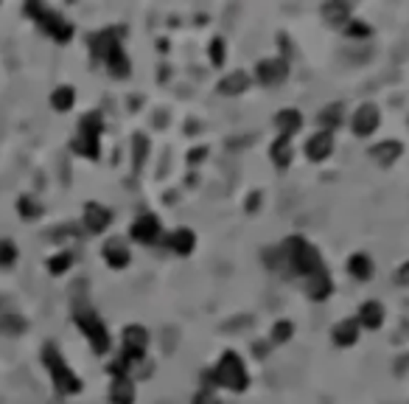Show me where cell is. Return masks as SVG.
<instances>
[{
  "mask_svg": "<svg viewBox=\"0 0 409 404\" xmlns=\"http://www.w3.org/2000/svg\"><path fill=\"white\" fill-rule=\"evenodd\" d=\"M306 292H308L314 301L328 298V292H331V278H328V273L322 270V273H317V275L306 278Z\"/></svg>",
  "mask_w": 409,
  "mask_h": 404,
  "instance_id": "cell-14",
  "label": "cell"
},
{
  "mask_svg": "<svg viewBox=\"0 0 409 404\" xmlns=\"http://www.w3.org/2000/svg\"><path fill=\"white\" fill-rule=\"evenodd\" d=\"M322 12H325V17H331L334 23H345V17H348V9H345V6H325Z\"/></svg>",
  "mask_w": 409,
  "mask_h": 404,
  "instance_id": "cell-31",
  "label": "cell"
},
{
  "mask_svg": "<svg viewBox=\"0 0 409 404\" xmlns=\"http://www.w3.org/2000/svg\"><path fill=\"white\" fill-rule=\"evenodd\" d=\"M73 101H76L73 87H57L54 96H51V104H54V110H59V113H68V110L73 107Z\"/></svg>",
  "mask_w": 409,
  "mask_h": 404,
  "instance_id": "cell-21",
  "label": "cell"
},
{
  "mask_svg": "<svg viewBox=\"0 0 409 404\" xmlns=\"http://www.w3.org/2000/svg\"><path fill=\"white\" fill-rule=\"evenodd\" d=\"M348 31H350V34H370V29H367V26H350Z\"/></svg>",
  "mask_w": 409,
  "mask_h": 404,
  "instance_id": "cell-35",
  "label": "cell"
},
{
  "mask_svg": "<svg viewBox=\"0 0 409 404\" xmlns=\"http://www.w3.org/2000/svg\"><path fill=\"white\" fill-rule=\"evenodd\" d=\"M398 281H401V284H409V264H403V267H401V273H398Z\"/></svg>",
  "mask_w": 409,
  "mask_h": 404,
  "instance_id": "cell-34",
  "label": "cell"
},
{
  "mask_svg": "<svg viewBox=\"0 0 409 404\" xmlns=\"http://www.w3.org/2000/svg\"><path fill=\"white\" fill-rule=\"evenodd\" d=\"M112 404H132L135 401V387H132V382L126 379V376H118L115 382H112Z\"/></svg>",
  "mask_w": 409,
  "mask_h": 404,
  "instance_id": "cell-16",
  "label": "cell"
},
{
  "mask_svg": "<svg viewBox=\"0 0 409 404\" xmlns=\"http://www.w3.org/2000/svg\"><path fill=\"white\" fill-rule=\"evenodd\" d=\"M255 73H258V79H261L264 85H278V82L286 79L289 68H286L283 59H267V62H261V65L255 68Z\"/></svg>",
  "mask_w": 409,
  "mask_h": 404,
  "instance_id": "cell-9",
  "label": "cell"
},
{
  "mask_svg": "<svg viewBox=\"0 0 409 404\" xmlns=\"http://www.w3.org/2000/svg\"><path fill=\"white\" fill-rule=\"evenodd\" d=\"M289 140L292 138H278L275 140V146H272V160L278 163V166H289V160H292V146H289Z\"/></svg>",
  "mask_w": 409,
  "mask_h": 404,
  "instance_id": "cell-25",
  "label": "cell"
},
{
  "mask_svg": "<svg viewBox=\"0 0 409 404\" xmlns=\"http://www.w3.org/2000/svg\"><path fill=\"white\" fill-rule=\"evenodd\" d=\"M98 135H101V115L87 113L79 124V135L73 140V149L84 157H98Z\"/></svg>",
  "mask_w": 409,
  "mask_h": 404,
  "instance_id": "cell-6",
  "label": "cell"
},
{
  "mask_svg": "<svg viewBox=\"0 0 409 404\" xmlns=\"http://www.w3.org/2000/svg\"><path fill=\"white\" fill-rule=\"evenodd\" d=\"M378 127V110L373 104H364L356 115H353V132L356 135H370Z\"/></svg>",
  "mask_w": 409,
  "mask_h": 404,
  "instance_id": "cell-11",
  "label": "cell"
},
{
  "mask_svg": "<svg viewBox=\"0 0 409 404\" xmlns=\"http://www.w3.org/2000/svg\"><path fill=\"white\" fill-rule=\"evenodd\" d=\"M300 124H303L300 113H295V110H283V113H278V129H281L283 138H292V135L300 129Z\"/></svg>",
  "mask_w": 409,
  "mask_h": 404,
  "instance_id": "cell-17",
  "label": "cell"
},
{
  "mask_svg": "<svg viewBox=\"0 0 409 404\" xmlns=\"http://www.w3.org/2000/svg\"><path fill=\"white\" fill-rule=\"evenodd\" d=\"M15 259H17V247H15V242L0 239V267L15 264Z\"/></svg>",
  "mask_w": 409,
  "mask_h": 404,
  "instance_id": "cell-27",
  "label": "cell"
},
{
  "mask_svg": "<svg viewBox=\"0 0 409 404\" xmlns=\"http://www.w3.org/2000/svg\"><path fill=\"white\" fill-rule=\"evenodd\" d=\"M339 110H342L339 104H331V107H328V110H325V113L320 115V124H322V127H336V124L342 121V115H339Z\"/></svg>",
  "mask_w": 409,
  "mask_h": 404,
  "instance_id": "cell-29",
  "label": "cell"
},
{
  "mask_svg": "<svg viewBox=\"0 0 409 404\" xmlns=\"http://www.w3.org/2000/svg\"><path fill=\"white\" fill-rule=\"evenodd\" d=\"M331 149H334V140H331L328 132H320V135H314V138L306 143V154H308L311 160H322V157H328Z\"/></svg>",
  "mask_w": 409,
  "mask_h": 404,
  "instance_id": "cell-13",
  "label": "cell"
},
{
  "mask_svg": "<svg viewBox=\"0 0 409 404\" xmlns=\"http://www.w3.org/2000/svg\"><path fill=\"white\" fill-rule=\"evenodd\" d=\"M29 15H34L37 17V23L57 40V43H68L70 37H73V26L68 23V20H62L57 12H51V9H45V6H40V3H31L29 9H26Z\"/></svg>",
  "mask_w": 409,
  "mask_h": 404,
  "instance_id": "cell-7",
  "label": "cell"
},
{
  "mask_svg": "<svg viewBox=\"0 0 409 404\" xmlns=\"http://www.w3.org/2000/svg\"><path fill=\"white\" fill-rule=\"evenodd\" d=\"M104 259H107L110 267L121 270V267L129 264V250H126V245H124L121 239H110V242L104 245Z\"/></svg>",
  "mask_w": 409,
  "mask_h": 404,
  "instance_id": "cell-12",
  "label": "cell"
},
{
  "mask_svg": "<svg viewBox=\"0 0 409 404\" xmlns=\"http://www.w3.org/2000/svg\"><path fill=\"white\" fill-rule=\"evenodd\" d=\"M278 253H281V261H283L281 267H286V270H292L303 278H311V275L322 273V259H320L317 247L308 245L306 239H297V236L286 239L283 247H278Z\"/></svg>",
  "mask_w": 409,
  "mask_h": 404,
  "instance_id": "cell-1",
  "label": "cell"
},
{
  "mask_svg": "<svg viewBox=\"0 0 409 404\" xmlns=\"http://www.w3.org/2000/svg\"><path fill=\"white\" fill-rule=\"evenodd\" d=\"M43 359H45V365H48V370H51L54 384H57L59 393H79V390H82L79 376L65 365L62 354H59L54 345H45V348H43Z\"/></svg>",
  "mask_w": 409,
  "mask_h": 404,
  "instance_id": "cell-3",
  "label": "cell"
},
{
  "mask_svg": "<svg viewBox=\"0 0 409 404\" xmlns=\"http://www.w3.org/2000/svg\"><path fill=\"white\" fill-rule=\"evenodd\" d=\"M247 85H250V76H247V73H241V71H236L233 76H228V79L219 85V90H222L225 96H233V93L247 90Z\"/></svg>",
  "mask_w": 409,
  "mask_h": 404,
  "instance_id": "cell-20",
  "label": "cell"
},
{
  "mask_svg": "<svg viewBox=\"0 0 409 404\" xmlns=\"http://www.w3.org/2000/svg\"><path fill=\"white\" fill-rule=\"evenodd\" d=\"M70 261H73L70 253H59V256H54V259L48 261V270H51L54 275H62V273L70 267Z\"/></svg>",
  "mask_w": 409,
  "mask_h": 404,
  "instance_id": "cell-28",
  "label": "cell"
},
{
  "mask_svg": "<svg viewBox=\"0 0 409 404\" xmlns=\"http://www.w3.org/2000/svg\"><path fill=\"white\" fill-rule=\"evenodd\" d=\"M90 48H93V54L98 59L107 62V68H110L112 76H118V79L129 76V59H126V54L121 48V31L118 29H107V31L96 34L90 40Z\"/></svg>",
  "mask_w": 409,
  "mask_h": 404,
  "instance_id": "cell-2",
  "label": "cell"
},
{
  "mask_svg": "<svg viewBox=\"0 0 409 404\" xmlns=\"http://www.w3.org/2000/svg\"><path fill=\"white\" fill-rule=\"evenodd\" d=\"M214 382L222 387H230V390H244L247 387V368H244L241 356L228 351L214 370Z\"/></svg>",
  "mask_w": 409,
  "mask_h": 404,
  "instance_id": "cell-4",
  "label": "cell"
},
{
  "mask_svg": "<svg viewBox=\"0 0 409 404\" xmlns=\"http://www.w3.org/2000/svg\"><path fill=\"white\" fill-rule=\"evenodd\" d=\"M193 404H219V398H216L211 390H202V393L193 398Z\"/></svg>",
  "mask_w": 409,
  "mask_h": 404,
  "instance_id": "cell-33",
  "label": "cell"
},
{
  "mask_svg": "<svg viewBox=\"0 0 409 404\" xmlns=\"http://www.w3.org/2000/svg\"><path fill=\"white\" fill-rule=\"evenodd\" d=\"M84 225H87L90 233H101L110 225V211L104 205H98V202H87V208H84Z\"/></svg>",
  "mask_w": 409,
  "mask_h": 404,
  "instance_id": "cell-10",
  "label": "cell"
},
{
  "mask_svg": "<svg viewBox=\"0 0 409 404\" xmlns=\"http://www.w3.org/2000/svg\"><path fill=\"white\" fill-rule=\"evenodd\" d=\"M17 211L26 217V219H34V217H40L43 214V205L37 199H31V196H20V202H17Z\"/></svg>",
  "mask_w": 409,
  "mask_h": 404,
  "instance_id": "cell-26",
  "label": "cell"
},
{
  "mask_svg": "<svg viewBox=\"0 0 409 404\" xmlns=\"http://www.w3.org/2000/svg\"><path fill=\"white\" fill-rule=\"evenodd\" d=\"M157 236H160V219H157L154 214H146V217H137V219H135V225H132V239H135V242L149 245V242H154Z\"/></svg>",
  "mask_w": 409,
  "mask_h": 404,
  "instance_id": "cell-8",
  "label": "cell"
},
{
  "mask_svg": "<svg viewBox=\"0 0 409 404\" xmlns=\"http://www.w3.org/2000/svg\"><path fill=\"white\" fill-rule=\"evenodd\" d=\"M350 273H353V278H359V281H367L370 275H373V264H370V259L364 256V253H356L353 259H350Z\"/></svg>",
  "mask_w": 409,
  "mask_h": 404,
  "instance_id": "cell-22",
  "label": "cell"
},
{
  "mask_svg": "<svg viewBox=\"0 0 409 404\" xmlns=\"http://www.w3.org/2000/svg\"><path fill=\"white\" fill-rule=\"evenodd\" d=\"M359 320H362V326H367V329H378L381 323H384V306L381 303H375V301H367L362 309H359Z\"/></svg>",
  "mask_w": 409,
  "mask_h": 404,
  "instance_id": "cell-15",
  "label": "cell"
},
{
  "mask_svg": "<svg viewBox=\"0 0 409 404\" xmlns=\"http://www.w3.org/2000/svg\"><path fill=\"white\" fill-rule=\"evenodd\" d=\"M292 337V323H278L275 329H272V340L275 342H286Z\"/></svg>",
  "mask_w": 409,
  "mask_h": 404,
  "instance_id": "cell-30",
  "label": "cell"
},
{
  "mask_svg": "<svg viewBox=\"0 0 409 404\" xmlns=\"http://www.w3.org/2000/svg\"><path fill=\"white\" fill-rule=\"evenodd\" d=\"M381 166H387V163H392L398 154H401V143L398 140H384V143H378V146H373V152H370Z\"/></svg>",
  "mask_w": 409,
  "mask_h": 404,
  "instance_id": "cell-19",
  "label": "cell"
},
{
  "mask_svg": "<svg viewBox=\"0 0 409 404\" xmlns=\"http://www.w3.org/2000/svg\"><path fill=\"white\" fill-rule=\"evenodd\" d=\"M211 57H214V65H222V62H225V43H222V40H214Z\"/></svg>",
  "mask_w": 409,
  "mask_h": 404,
  "instance_id": "cell-32",
  "label": "cell"
},
{
  "mask_svg": "<svg viewBox=\"0 0 409 404\" xmlns=\"http://www.w3.org/2000/svg\"><path fill=\"white\" fill-rule=\"evenodd\" d=\"M356 320H342L336 329H334V342L336 345H350L356 340Z\"/></svg>",
  "mask_w": 409,
  "mask_h": 404,
  "instance_id": "cell-23",
  "label": "cell"
},
{
  "mask_svg": "<svg viewBox=\"0 0 409 404\" xmlns=\"http://www.w3.org/2000/svg\"><path fill=\"white\" fill-rule=\"evenodd\" d=\"M168 245H171V247H174L177 253H182V256H188V253L193 250V233L182 228V231H177V233H174V236L168 239Z\"/></svg>",
  "mask_w": 409,
  "mask_h": 404,
  "instance_id": "cell-24",
  "label": "cell"
},
{
  "mask_svg": "<svg viewBox=\"0 0 409 404\" xmlns=\"http://www.w3.org/2000/svg\"><path fill=\"white\" fill-rule=\"evenodd\" d=\"M146 342H149V337H146V329L143 326H129L124 331V348H129V351H146Z\"/></svg>",
  "mask_w": 409,
  "mask_h": 404,
  "instance_id": "cell-18",
  "label": "cell"
},
{
  "mask_svg": "<svg viewBox=\"0 0 409 404\" xmlns=\"http://www.w3.org/2000/svg\"><path fill=\"white\" fill-rule=\"evenodd\" d=\"M76 323L79 329L87 334L90 345L96 354H107L110 351V334H107V326L101 323V317L93 312V309H76Z\"/></svg>",
  "mask_w": 409,
  "mask_h": 404,
  "instance_id": "cell-5",
  "label": "cell"
}]
</instances>
